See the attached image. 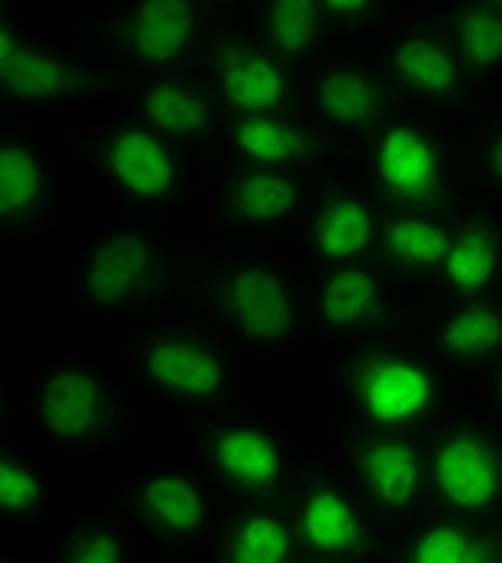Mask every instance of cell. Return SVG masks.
<instances>
[{"label":"cell","instance_id":"obj_30","mask_svg":"<svg viewBox=\"0 0 502 563\" xmlns=\"http://www.w3.org/2000/svg\"><path fill=\"white\" fill-rule=\"evenodd\" d=\"M454 282L464 287H480L488 282L493 269V253L482 238H467L457 245L448 261Z\"/></svg>","mask_w":502,"mask_h":563},{"label":"cell","instance_id":"obj_5","mask_svg":"<svg viewBox=\"0 0 502 563\" xmlns=\"http://www.w3.org/2000/svg\"><path fill=\"white\" fill-rule=\"evenodd\" d=\"M181 419L187 459L208 477L226 511L287 496L306 446L245 393Z\"/></svg>","mask_w":502,"mask_h":563},{"label":"cell","instance_id":"obj_19","mask_svg":"<svg viewBox=\"0 0 502 563\" xmlns=\"http://www.w3.org/2000/svg\"><path fill=\"white\" fill-rule=\"evenodd\" d=\"M0 79L15 99L53 100L76 91L81 78L72 68L33 49L15 47L7 57H0Z\"/></svg>","mask_w":502,"mask_h":563},{"label":"cell","instance_id":"obj_20","mask_svg":"<svg viewBox=\"0 0 502 563\" xmlns=\"http://www.w3.org/2000/svg\"><path fill=\"white\" fill-rule=\"evenodd\" d=\"M437 481L456 504L480 505L495 490V472L486 452L459 441L444 449L437 460Z\"/></svg>","mask_w":502,"mask_h":563},{"label":"cell","instance_id":"obj_8","mask_svg":"<svg viewBox=\"0 0 502 563\" xmlns=\"http://www.w3.org/2000/svg\"><path fill=\"white\" fill-rule=\"evenodd\" d=\"M311 208L305 185L290 172L235 170L209 195L208 217L189 240L209 247L292 245Z\"/></svg>","mask_w":502,"mask_h":563},{"label":"cell","instance_id":"obj_36","mask_svg":"<svg viewBox=\"0 0 502 563\" xmlns=\"http://www.w3.org/2000/svg\"><path fill=\"white\" fill-rule=\"evenodd\" d=\"M13 49H15V42L10 38L7 29H2V33H0V57H7L8 53H12Z\"/></svg>","mask_w":502,"mask_h":563},{"label":"cell","instance_id":"obj_23","mask_svg":"<svg viewBox=\"0 0 502 563\" xmlns=\"http://www.w3.org/2000/svg\"><path fill=\"white\" fill-rule=\"evenodd\" d=\"M230 102L243 112H266L285 97V78L264 57H245L230 66L222 76Z\"/></svg>","mask_w":502,"mask_h":563},{"label":"cell","instance_id":"obj_1","mask_svg":"<svg viewBox=\"0 0 502 563\" xmlns=\"http://www.w3.org/2000/svg\"><path fill=\"white\" fill-rule=\"evenodd\" d=\"M313 285L314 269L292 245L209 247L189 240L176 306L243 361L269 364L314 345Z\"/></svg>","mask_w":502,"mask_h":563},{"label":"cell","instance_id":"obj_35","mask_svg":"<svg viewBox=\"0 0 502 563\" xmlns=\"http://www.w3.org/2000/svg\"><path fill=\"white\" fill-rule=\"evenodd\" d=\"M369 0H326L327 7L335 12H358L361 8H366Z\"/></svg>","mask_w":502,"mask_h":563},{"label":"cell","instance_id":"obj_34","mask_svg":"<svg viewBox=\"0 0 502 563\" xmlns=\"http://www.w3.org/2000/svg\"><path fill=\"white\" fill-rule=\"evenodd\" d=\"M0 562H49V556H33L29 552L20 551L12 544H0Z\"/></svg>","mask_w":502,"mask_h":563},{"label":"cell","instance_id":"obj_6","mask_svg":"<svg viewBox=\"0 0 502 563\" xmlns=\"http://www.w3.org/2000/svg\"><path fill=\"white\" fill-rule=\"evenodd\" d=\"M132 473L113 478L105 498L137 543L168 562L205 563L226 507L197 465L147 454Z\"/></svg>","mask_w":502,"mask_h":563},{"label":"cell","instance_id":"obj_21","mask_svg":"<svg viewBox=\"0 0 502 563\" xmlns=\"http://www.w3.org/2000/svg\"><path fill=\"white\" fill-rule=\"evenodd\" d=\"M235 150L256 166L281 168L311 153L305 134L268 118H250L234 129Z\"/></svg>","mask_w":502,"mask_h":563},{"label":"cell","instance_id":"obj_22","mask_svg":"<svg viewBox=\"0 0 502 563\" xmlns=\"http://www.w3.org/2000/svg\"><path fill=\"white\" fill-rule=\"evenodd\" d=\"M379 170L399 192L420 195L433 179V157L414 132L393 129L380 147Z\"/></svg>","mask_w":502,"mask_h":563},{"label":"cell","instance_id":"obj_2","mask_svg":"<svg viewBox=\"0 0 502 563\" xmlns=\"http://www.w3.org/2000/svg\"><path fill=\"white\" fill-rule=\"evenodd\" d=\"M13 393L40 443L63 459L121 452L136 462L153 452L147 406L87 351L40 362Z\"/></svg>","mask_w":502,"mask_h":563},{"label":"cell","instance_id":"obj_16","mask_svg":"<svg viewBox=\"0 0 502 563\" xmlns=\"http://www.w3.org/2000/svg\"><path fill=\"white\" fill-rule=\"evenodd\" d=\"M46 465L12 433L0 435V517L20 530H42L57 509Z\"/></svg>","mask_w":502,"mask_h":563},{"label":"cell","instance_id":"obj_13","mask_svg":"<svg viewBox=\"0 0 502 563\" xmlns=\"http://www.w3.org/2000/svg\"><path fill=\"white\" fill-rule=\"evenodd\" d=\"M326 446L366 515L369 507L398 511L411 504L417 488L416 454L411 446L371 439Z\"/></svg>","mask_w":502,"mask_h":563},{"label":"cell","instance_id":"obj_24","mask_svg":"<svg viewBox=\"0 0 502 563\" xmlns=\"http://www.w3.org/2000/svg\"><path fill=\"white\" fill-rule=\"evenodd\" d=\"M144 108L153 125L174 136H197L211 119L200 97L174 84L150 87Z\"/></svg>","mask_w":502,"mask_h":563},{"label":"cell","instance_id":"obj_10","mask_svg":"<svg viewBox=\"0 0 502 563\" xmlns=\"http://www.w3.org/2000/svg\"><path fill=\"white\" fill-rule=\"evenodd\" d=\"M97 168L131 213L168 217L187 197L183 163L145 129H124L100 144Z\"/></svg>","mask_w":502,"mask_h":563},{"label":"cell","instance_id":"obj_31","mask_svg":"<svg viewBox=\"0 0 502 563\" xmlns=\"http://www.w3.org/2000/svg\"><path fill=\"white\" fill-rule=\"evenodd\" d=\"M461 44L470 59L495 60L502 55V21L491 15H470L461 29Z\"/></svg>","mask_w":502,"mask_h":563},{"label":"cell","instance_id":"obj_7","mask_svg":"<svg viewBox=\"0 0 502 563\" xmlns=\"http://www.w3.org/2000/svg\"><path fill=\"white\" fill-rule=\"evenodd\" d=\"M327 377L332 401L322 424L324 445L366 438L369 426L406 422L430 398V380L420 367L384 356L366 338L332 349Z\"/></svg>","mask_w":502,"mask_h":563},{"label":"cell","instance_id":"obj_12","mask_svg":"<svg viewBox=\"0 0 502 563\" xmlns=\"http://www.w3.org/2000/svg\"><path fill=\"white\" fill-rule=\"evenodd\" d=\"M380 283L361 261L314 269V345L333 349L380 324Z\"/></svg>","mask_w":502,"mask_h":563},{"label":"cell","instance_id":"obj_9","mask_svg":"<svg viewBox=\"0 0 502 563\" xmlns=\"http://www.w3.org/2000/svg\"><path fill=\"white\" fill-rule=\"evenodd\" d=\"M303 563L359 562L371 549L367 515L326 445L306 446L282 498Z\"/></svg>","mask_w":502,"mask_h":563},{"label":"cell","instance_id":"obj_14","mask_svg":"<svg viewBox=\"0 0 502 563\" xmlns=\"http://www.w3.org/2000/svg\"><path fill=\"white\" fill-rule=\"evenodd\" d=\"M205 563H301L282 499L228 512Z\"/></svg>","mask_w":502,"mask_h":563},{"label":"cell","instance_id":"obj_37","mask_svg":"<svg viewBox=\"0 0 502 563\" xmlns=\"http://www.w3.org/2000/svg\"><path fill=\"white\" fill-rule=\"evenodd\" d=\"M493 164H495L497 174L502 177V144L497 147L495 157H493Z\"/></svg>","mask_w":502,"mask_h":563},{"label":"cell","instance_id":"obj_27","mask_svg":"<svg viewBox=\"0 0 502 563\" xmlns=\"http://www.w3.org/2000/svg\"><path fill=\"white\" fill-rule=\"evenodd\" d=\"M398 65L401 73L414 84L435 91L450 89L456 79L450 59L422 40H412L399 49Z\"/></svg>","mask_w":502,"mask_h":563},{"label":"cell","instance_id":"obj_18","mask_svg":"<svg viewBox=\"0 0 502 563\" xmlns=\"http://www.w3.org/2000/svg\"><path fill=\"white\" fill-rule=\"evenodd\" d=\"M192 33L194 15L187 0H142L132 20V46L155 65L179 59Z\"/></svg>","mask_w":502,"mask_h":563},{"label":"cell","instance_id":"obj_28","mask_svg":"<svg viewBox=\"0 0 502 563\" xmlns=\"http://www.w3.org/2000/svg\"><path fill=\"white\" fill-rule=\"evenodd\" d=\"M271 31L285 52L298 53L305 49L316 31L314 0H275Z\"/></svg>","mask_w":502,"mask_h":563},{"label":"cell","instance_id":"obj_4","mask_svg":"<svg viewBox=\"0 0 502 563\" xmlns=\"http://www.w3.org/2000/svg\"><path fill=\"white\" fill-rule=\"evenodd\" d=\"M121 374L145 406L200 413L243 394V358L183 309L115 322Z\"/></svg>","mask_w":502,"mask_h":563},{"label":"cell","instance_id":"obj_32","mask_svg":"<svg viewBox=\"0 0 502 563\" xmlns=\"http://www.w3.org/2000/svg\"><path fill=\"white\" fill-rule=\"evenodd\" d=\"M465 556L464 541L450 530L431 531L416 547V560L422 563H457Z\"/></svg>","mask_w":502,"mask_h":563},{"label":"cell","instance_id":"obj_26","mask_svg":"<svg viewBox=\"0 0 502 563\" xmlns=\"http://www.w3.org/2000/svg\"><path fill=\"white\" fill-rule=\"evenodd\" d=\"M386 243L404 263H438L448 250V242L440 230L412 219L393 224Z\"/></svg>","mask_w":502,"mask_h":563},{"label":"cell","instance_id":"obj_15","mask_svg":"<svg viewBox=\"0 0 502 563\" xmlns=\"http://www.w3.org/2000/svg\"><path fill=\"white\" fill-rule=\"evenodd\" d=\"M372 217L358 198L327 195L313 206L292 243L295 253L313 269L356 263L372 243Z\"/></svg>","mask_w":502,"mask_h":563},{"label":"cell","instance_id":"obj_29","mask_svg":"<svg viewBox=\"0 0 502 563\" xmlns=\"http://www.w3.org/2000/svg\"><path fill=\"white\" fill-rule=\"evenodd\" d=\"M502 327L495 314L475 309L457 317L446 332V345L456 354H480L501 341Z\"/></svg>","mask_w":502,"mask_h":563},{"label":"cell","instance_id":"obj_11","mask_svg":"<svg viewBox=\"0 0 502 563\" xmlns=\"http://www.w3.org/2000/svg\"><path fill=\"white\" fill-rule=\"evenodd\" d=\"M53 172L36 145L7 139L0 153V253L49 234L59 219Z\"/></svg>","mask_w":502,"mask_h":563},{"label":"cell","instance_id":"obj_33","mask_svg":"<svg viewBox=\"0 0 502 563\" xmlns=\"http://www.w3.org/2000/svg\"><path fill=\"white\" fill-rule=\"evenodd\" d=\"M0 393H2V400H0V435L10 433V426L15 419V409H18V398L15 393L8 388L7 380H0Z\"/></svg>","mask_w":502,"mask_h":563},{"label":"cell","instance_id":"obj_3","mask_svg":"<svg viewBox=\"0 0 502 563\" xmlns=\"http://www.w3.org/2000/svg\"><path fill=\"white\" fill-rule=\"evenodd\" d=\"M187 250L168 217H115L74 255L72 303L111 324L168 311L181 295Z\"/></svg>","mask_w":502,"mask_h":563},{"label":"cell","instance_id":"obj_17","mask_svg":"<svg viewBox=\"0 0 502 563\" xmlns=\"http://www.w3.org/2000/svg\"><path fill=\"white\" fill-rule=\"evenodd\" d=\"M136 536L118 512L81 509L66 517L65 530L49 552V562L132 563L137 560Z\"/></svg>","mask_w":502,"mask_h":563},{"label":"cell","instance_id":"obj_25","mask_svg":"<svg viewBox=\"0 0 502 563\" xmlns=\"http://www.w3.org/2000/svg\"><path fill=\"white\" fill-rule=\"evenodd\" d=\"M319 100L327 118L339 125H358L375 106L371 86L350 70L330 74L320 86Z\"/></svg>","mask_w":502,"mask_h":563}]
</instances>
